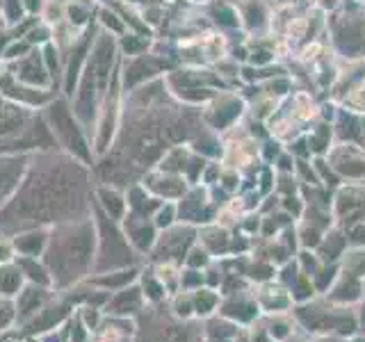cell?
<instances>
[{"mask_svg":"<svg viewBox=\"0 0 365 342\" xmlns=\"http://www.w3.org/2000/svg\"><path fill=\"white\" fill-rule=\"evenodd\" d=\"M41 260L51 271L53 288L57 292L71 290L85 283L94 274L96 262V224L94 217H78V219L51 226L48 244Z\"/></svg>","mask_w":365,"mask_h":342,"instance_id":"cell-1","label":"cell"},{"mask_svg":"<svg viewBox=\"0 0 365 342\" xmlns=\"http://www.w3.org/2000/svg\"><path fill=\"white\" fill-rule=\"evenodd\" d=\"M76 301H73V296L71 292H57L53 299L46 304L41 311L34 315L28 324H23L19 326L21 331H26V333L34 336V338H39L43 333H48V331H55V328H60L68 322V317H71L76 313Z\"/></svg>","mask_w":365,"mask_h":342,"instance_id":"cell-2","label":"cell"},{"mask_svg":"<svg viewBox=\"0 0 365 342\" xmlns=\"http://www.w3.org/2000/svg\"><path fill=\"white\" fill-rule=\"evenodd\" d=\"M57 294L55 288H46V285H32L26 283L16 296H14V306H16V326L28 324L30 319L37 315L41 308L48 304L53 296Z\"/></svg>","mask_w":365,"mask_h":342,"instance_id":"cell-3","label":"cell"},{"mask_svg":"<svg viewBox=\"0 0 365 342\" xmlns=\"http://www.w3.org/2000/svg\"><path fill=\"white\" fill-rule=\"evenodd\" d=\"M146 306H148V304H146V299H144V294H142V290H140V285L133 283V285H128V288L112 292L103 311H106V315H117V317H130V319H137V317L142 315V311H144Z\"/></svg>","mask_w":365,"mask_h":342,"instance_id":"cell-4","label":"cell"},{"mask_svg":"<svg viewBox=\"0 0 365 342\" xmlns=\"http://www.w3.org/2000/svg\"><path fill=\"white\" fill-rule=\"evenodd\" d=\"M137 322L130 317L106 315L91 342H135Z\"/></svg>","mask_w":365,"mask_h":342,"instance_id":"cell-5","label":"cell"},{"mask_svg":"<svg viewBox=\"0 0 365 342\" xmlns=\"http://www.w3.org/2000/svg\"><path fill=\"white\" fill-rule=\"evenodd\" d=\"M48 231L51 228H26V231L11 235V244H14L16 256L41 258L46 244H48Z\"/></svg>","mask_w":365,"mask_h":342,"instance_id":"cell-6","label":"cell"},{"mask_svg":"<svg viewBox=\"0 0 365 342\" xmlns=\"http://www.w3.org/2000/svg\"><path fill=\"white\" fill-rule=\"evenodd\" d=\"M137 279H140V267H123V269L91 274L87 281L106 292H117V290H123V288H128V285L137 283Z\"/></svg>","mask_w":365,"mask_h":342,"instance_id":"cell-7","label":"cell"},{"mask_svg":"<svg viewBox=\"0 0 365 342\" xmlns=\"http://www.w3.org/2000/svg\"><path fill=\"white\" fill-rule=\"evenodd\" d=\"M23 288H26V276H23L16 260L3 262V265H0V296L14 299Z\"/></svg>","mask_w":365,"mask_h":342,"instance_id":"cell-8","label":"cell"},{"mask_svg":"<svg viewBox=\"0 0 365 342\" xmlns=\"http://www.w3.org/2000/svg\"><path fill=\"white\" fill-rule=\"evenodd\" d=\"M16 265L21 267L23 276H26V283L53 288L51 271H48V267H46V262L41 258H23V256H16Z\"/></svg>","mask_w":365,"mask_h":342,"instance_id":"cell-9","label":"cell"},{"mask_svg":"<svg viewBox=\"0 0 365 342\" xmlns=\"http://www.w3.org/2000/svg\"><path fill=\"white\" fill-rule=\"evenodd\" d=\"M137 285H140L146 304H160L165 299V294H167V288L163 285V281L155 276V271H140Z\"/></svg>","mask_w":365,"mask_h":342,"instance_id":"cell-10","label":"cell"},{"mask_svg":"<svg viewBox=\"0 0 365 342\" xmlns=\"http://www.w3.org/2000/svg\"><path fill=\"white\" fill-rule=\"evenodd\" d=\"M98 208L103 214H108L110 219L121 222L125 212V201L112 190H98Z\"/></svg>","mask_w":365,"mask_h":342,"instance_id":"cell-11","label":"cell"},{"mask_svg":"<svg viewBox=\"0 0 365 342\" xmlns=\"http://www.w3.org/2000/svg\"><path fill=\"white\" fill-rule=\"evenodd\" d=\"M76 315L80 317V322H83L89 328L91 338H94L96 328L101 326L103 317H106V311H103V308H96V306H78L76 308Z\"/></svg>","mask_w":365,"mask_h":342,"instance_id":"cell-12","label":"cell"},{"mask_svg":"<svg viewBox=\"0 0 365 342\" xmlns=\"http://www.w3.org/2000/svg\"><path fill=\"white\" fill-rule=\"evenodd\" d=\"M16 328V306L14 299H7V296H0V336L7 333V331Z\"/></svg>","mask_w":365,"mask_h":342,"instance_id":"cell-13","label":"cell"},{"mask_svg":"<svg viewBox=\"0 0 365 342\" xmlns=\"http://www.w3.org/2000/svg\"><path fill=\"white\" fill-rule=\"evenodd\" d=\"M64 326H66V338H68V342H91L89 328L83 322H80V317L76 313L68 317V322Z\"/></svg>","mask_w":365,"mask_h":342,"instance_id":"cell-14","label":"cell"},{"mask_svg":"<svg viewBox=\"0 0 365 342\" xmlns=\"http://www.w3.org/2000/svg\"><path fill=\"white\" fill-rule=\"evenodd\" d=\"M217 304V296L210 290H197V294L192 296V306H194V313L199 315H208Z\"/></svg>","mask_w":365,"mask_h":342,"instance_id":"cell-15","label":"cell"},{"mask_svg":"<svg viewBox=\"0 0 365 342\" xmlns=\"http://www.w3.org/2000/svg\"><path fill=\"white\" fill-rule=\"evenodd\" d=\"M0 342H39V338H34L30 333H26V331H21L19 326L7 331V333L0 336Z\"/></svg>","mask_w":365,"mask_h":342,"instance_id":"cell-16","label":"cell"},{"mask_svg":"<svg viewBox=\"0 0 365 342\" xmlns=\"http://www.w3.org/2000/svg\"><path fill=\"white\" fill-rule=\"evenodd\" d=\"M180 285H182V290H190V288H201V274L197 269H192L185 271L180 276Z\"/></svg>","mask_w":365,"mask_h":342,"instance_id":"cell-17","label":"cell"},{"mask_svg":"<svg viewBox=\"0 0 365 342\" xmlns=\"http://www.w3.org/2000/svg\"><path fill=\"white\" fill-rule=\"evenodd\" d=\"M39 342H68V338H66V326H60V328L48 331V333L39 336Z\"/></svg>","mask_w":365,"mask_h":342,"instance_id":"cell-18","label":"cell"},{"mask_svg":"<svg viewBox=\"0 0 365 342\" xmlns=\"http://www.w3.org/2000/svg\"><path fill=\"white\" fill-rule=\"evenodd\" d=\"M174 308H176V315H178V317H190L192 311H194V306H192V299H190V296H178Z\"/></svg>","mask_w":365,"mask_h":342,"instance_id":"cell-19","label":"cell"},{"mask_svg":"<svg viewBox=\"0 0 365 342\" xmlns=\"http://www.w3.org/2000/svg\"><path fill=\"white\" fill-rule=\"evenodd\" d=\"M205 260H208V258H205L203 251H192L190 258H187V265H190L192 269H199L201 265H205Z\"/></svg>","mask_w":365,"mask_h":342,"instance_id":"cell-20","label":"cell"}]
</instances>
